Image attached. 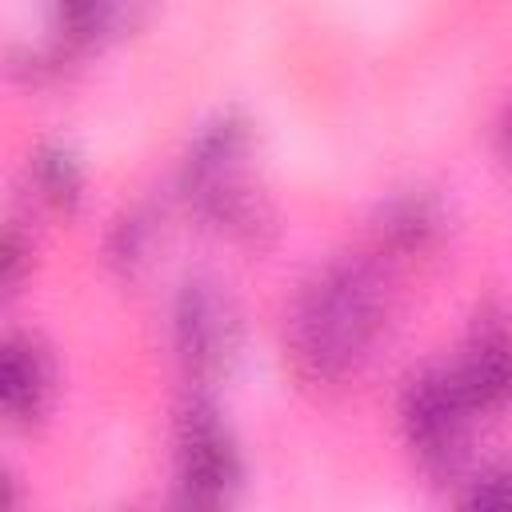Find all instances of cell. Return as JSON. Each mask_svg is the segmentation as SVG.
Here are the masks:
<instances>
[{"label": "cell", "instance_id": "5b68a950", "mask_svg": "<svg viewBox=\"0 0 512 512\" xmlns=\"http://www.w3.org/2000/svg\"><path fill=\"white\" fill-rule=\"evenodd\" d=\"M236 340V316L216 284L188 280L176 300V348L192 372H216Z\"/></svg>", "mask_w": 512, "mask_h": 512}, {"label": "cell", "instance_id": "9c48e42d", "mask_svg": "<svg viewBox=\"0 0 512 512\" xmlns=\"http://www.w3.org/2000/svg\"><path fill=\"white\" fill-rule=\"evenodd\" d=\"M40 188H44V196H48V200L68 204V200L76 196V188H80L76 164H72L64 152H48V156L40 160Z\"/></svg>", "mask_w": 512, "mask_h": 512}, {"label": "cell", "instance_id": "30bf717a", "mask_svg": "<svg viewBox=\"0 0 512 512\" xmlns=\"http://www.w3.org/2000/svg\"><path fill=\"white\" fill-rule=\"evenodd\" d=\"M500 140H504V152H508V160H512V108H508L504 120H500Z\"/></svg>", "mask_w": 512, "mask_h": 512}, {"label": "cell", "instance_id": "7a4b0ae2", "mask_svg": "<svg viewBox=\"0 0 512 512\" xmlns=\"http://www.w3.org/2000/svg\"><path fill=\"white\" fill-rule=\"evenodd\" d=\"M240 456L216 404L192 396L176 432V512H232Z\"/></svg>", "mask_w": 512, "mask_h": 512}, {"label": "cell", "instance_id": "277c9868", "mask_svg": "<svg viewBox=\"0 0 512 512\" xmlns=\"http://www.w3.org/2000/svg\"><path fill=\"white\" fill-rule=\"evenodd\" d=\"M400 412H404V432L416 456L428 468H448L464 448L468 420L476 408L468 404L452 368H432V372L412 376Z\"/></svg>", "mask_w": 512, "mask_h": 512}, {"label": "cell", "instance_id": "52a82bcc", "mask_svg": "<svg viewBox=\"0 0 512 512\" xmlns=\"http://www.w3.org/2000/svg\"><path fill=\"white\" fill-rule=\"evenodd\" d=\"M52 396V360L48 352L28 336L12 332L4 344V364H0V400L4 412L20 424L36 420Z\"/></svg>", "mask_w": 512, "mask_h": 512}, {"label": "cell", "instance_id": "6da1fadb", "mask_svg": "<svg viewBox=\"0 0 512 512\" xmlns=\"http://www.w3.org/2000/svg\"><path fill=\"white\" fill-rule=\"evenodd\" d=\"M384 308V272L368 256L324 264L288 308L284 344L296 372L312 384H340L352 376L384 328Z\"/></svg>", "mask_w": 512, "mask_h": 512}, {"label": "cell", "instance_id": "ba28073f", "mask_svg": "<svg viewBox=\"0 0 512 512\" xmlns=\"http://www.w3.org/2000/svg\"><path fill=\"white\" fill-rule=\"evenodd\" d=\"M456 512H512V468H492L484 472L460 500Z\"/></svg>", "mask_w": 512, "mask_h": 512}, {"label": "cell", "instance_id": "3957f363", "mask_svg": "<svg viewBox=\"0 0 512 512\" xmlns=\"http://www.w3.org/2000/svg\"><path fill=\"white\" fill-rule=\"evenodd\" d=\"M184 188L188 200H196V208L220 228L256 236L264 224L260 200L244 180V128L236 120H216L208 132H200L184 164Z\"/></svg>", "mask_w": 512, "mask_h": 512}, {"label": "cell", "instance_id": "8992f818", "mask_svg": "<svg viewBox=\"0 0 512 512\" xmlns=\"http://www.w3.org/2000/svg\"><path fill=\"white\" fill-rule=\"evenodd\" d=\"M456 384L472 408H496L512 400V324L480 320L464 344V356L452 364Z\"/></svg>", "mask_w": 512, "mask_h": 512}]
</instances>
